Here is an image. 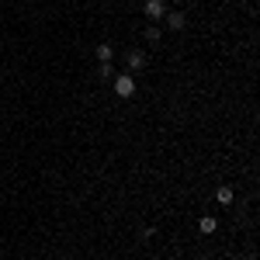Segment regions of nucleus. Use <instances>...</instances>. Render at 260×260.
<instances>
[{"instance_id":"nucleus-1","label":"nucleus","mask_w":260,"mask_h":260,"mask_svg":"<svg viewBox=\"0 0 260 260\" xmlns=\"http://www.w3.org/2000/svg\"><path fill=\"white\" fill-rule=\"evenodd\" d=\"M115 94H118L121 101H132V98H136V77H132V73L115 77Z\"/></svg>"},{"instance_id":"nucleus-2","label":"nucleus","mask_w":260,"mask_h":260,"mask_svg":"<svg viewBox=\"0 0 260 260\" xmlns=\"http://www.w3.org/2000/svg\"><path fill=\"white\" fill-rule=\"evenodd\" d=\"M142 11H146V18H149V21H163L167 4H163V0H146V7H142Z\"/></svg>"},{"instance_id":"nucleus-3","label":"nucleus","mask_w":260,"mask_h":260,"mask_svg":"<svg viewBox=\"0 0 260 260\" xmlns=\"http://www.w3.org/2000/svg\"><path fill=\"white\" fill-rule=\"evenodd\" d=\"M163 21H167V28H170V31H184V24H187L184 11H167V14H163Z\"/></svg>"},{"instance_id":"nucleus-4","label":"nucleus","mask_w":260,"mask_h":260,"mask_svg":"<svg viewBox=\"0 0 260 260\" xmlns=\"http://www.w3.org/2000/svg\"><path fill=\"white\" fill-rule=\"evenodd\" d=\"M125 66H128V73H139L142 66H146V52H139V49H132V52L125 56Z\"/></svg>"},{"instance_id":"nucleus-5","label":"nucleus","mask_w":260,"mask_h":260,"mask_svg":"<svg viewBox=\"0 0 260 260\" xmlns=\"http://www.w3.org/2000/svg\"><path fill=\"white\" fill-rule=\"evenodd\" d=\"M198 229H201V233H205V236H212V233L219 229V219H215V215H205V219L198 222Z\"/></svg>"},{"instance_id":"nucleus-6","label":"nucleus","mask_w":260,"mask_h":260,"mask_svg":"<svg viewBox=\"0 0 260 260\" xmlns=\"http://www.w3.org/2000/svg\"><path fill=\"white\" fill-rule=\"evenodd\" d=\"M160 39H163V28H160V24H149V28H146V42L160 45Z\"/></svg>"},{"instance_id":"nucleus-7","label":"nucleus","mask_w":260,"mask_h":260,"mask_svg":"<svg viewBox=\"0 0 260 260\" xmlns=\"http://www.w3.org/2000/svg\"><path fill=\"white\" fill-rule=\"evenodd\" d=\"M111 56H115V49L104 42V45H98V62H111Z\"/></svg>"},{"instance_id":"nucleus-8","label":"nucleus","mask_w":260,"mask_h":260,"mask_svg":"<svg viewBox=\"0 0 260 260\" xmlns=\"http://www.w3.org/2000/svg\"><path fill=\"white\" fill-rule=\"evenodd\" d=\"M215 198H219V205H229V201H233V187H229V184H222L219 191H215Z\"/></svg>"}]
</instances>
